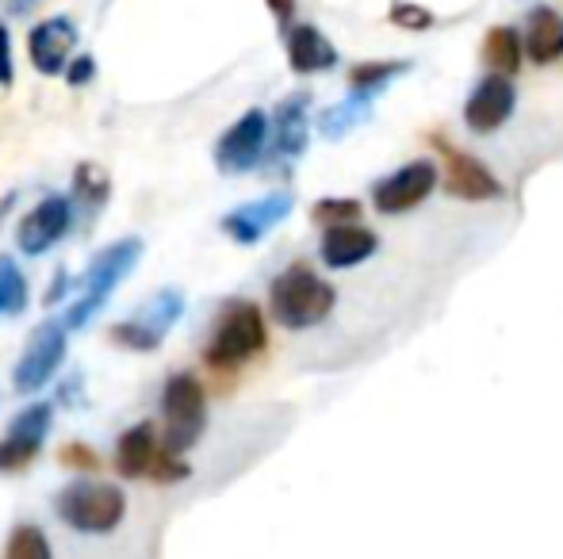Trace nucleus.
Segmentation results:
<instances>
[{
  "label": "nucleus",
  "instance_id": "6e6552de",
  "mask_svg": "<svg viewBox=\"0 0 563 559\" xmlns=\"http://www.w3.org/2000/svg\"><path fill=\"white\" fill-rule=\"evenodd\" d=\"M433 146L441 149V161H445V169H441V188H445L452 200L490 203V200H503L506 195V188L498 185V177L475 154L452 146L445 135L433 138Z\"/></svg>",
  "mask_w": 563,
  "mask_h": 559
},
{
  "label": "nucleus",
  "instance_id": "473e14b6",
  "mask_svg": "<svg viewBox=\"0 0 563 559\" xmlns=\"http://www.w3.org/2000/svg\"><path fill=\"white\" fill-rule=\"evenodd\" d=\"M62 460L77 463V468H97V456H92V448H85V445H69L66 452H62Z\"/></svg>",
  "mask_w": 563,
  "mask_h": 559
},
{
  "label": "nucleus",
  "instance_id": "cd10ccee",
  "mask_svg": "<svg viewBox=\"0 0 563 559\" xmlns=\"http://www.w3.org/2000/svg\"><path fill=\"white\" fill-rule=\"evenodd\" d=\"M38 452H43V440L20 437V433H4V440H0V471L27 468V463L35 460Z\"/></svg>",
  "mask_w": 563,
  "mask_h": 559
},
{
  "label": "nucleus",
  "instance_id": "0eeeda50",
  "mask_svg": "<svg viewBox=\"0 0 563 559\" xmlns=\"http://www.w3.org/2000/svg\"><path fill=\"white\" fill-rule=\"evenodd\" d=\"M268 146H273V115L265 108H250V112L238 115V123L219 135L216 142V169L227 177H242L253 172L265 161Z\"/></svg>",
  "mask_w": 563,
  "mask_h": 559
},
{
  "label": "nucleus",
  "instance_id": "f8f14e48",
  "mask_svg": "<svg viewBox=\"0 0 563 559\" xmlns=\"http://www.w3.org/2000/svg\"><path fill=\"white\" fill-rule=\"evenodd\" d=\"M291 208H296L291 192H268L261 200H250L242 208L227 211L219 226H223V234L230 242H238V246H257L268 231H276L291 215Z\"/></svg>",
  "mask_w": 563,
  "mask_h": 559
},
{
  "label": "nucleus",
  "instance_id": "6ab92c4d",
  "mask_svg": "<svg viewBox=\"0 0 563 559\" xmlns=\"http://www.w3.org/2000/svg\"><path fill=\"white\" fill-rule=\"evenodd\" d=\"M479 58L487 62L490 74L510 77L514 81V77L521 74V66H526V38L514 27H506V23H498V27H490L487 35H483Z\"/></svg>",
  "mask_w": 563,
  "mask_h": 559
},
{
  "label": "nucleus",
  "instance_id": "393cba45",
  "mask_svg": "<svg viewBox=\"0 0 563 559\" xmlns=\"http://www.w3.org/2000/svg\"><path fill=\"white\" fill-rule=\"evenodd\" d=\"M27 306V277L20 272L15 257L0 254V318L4 314H20Z\"/></svg>",
  "mask_w": 563,
  "mask_h": 559
},
{
  "label": "nucleus",
  "instance_id": "7c9ffc66",
  "mask_svg": "<svg viewBox=\"0 0 563 559\" xmlns=\"http://www.w3.org/2000/svg\"><path fill=\"white\" fill-rule=\"evenodd\" d=\"M15 81V54H12V31L0 23V89H12Z\"/></svg>",
  "mask_w": 563,
  "mask_h": 559
},
{
  "label": "nucleus",
  "instance_id": "5701e85b",
  "mask_svg": "<svg viewBox=\"0 0 563 559\" xmlns=\"http://www.w3.org/2000/svg\"><path fill=\"white\" fill-rule=\"evenodd\" d=\"M112 342L123 345V349H131V353H157L165 345V334L150 326L146 318H139V314H134V318L112 326Z\"/></svg>",
  "mask_w": 563,
  "mask_h": 559
},
{
  "label": "nucleus",
  "instance_id": "412c9836",
  "mask_svg": "<svg viewBox=\"0 0 563 559\" xmlns=\"http://www.w3.org/2000/svg\"><path fill=\"white\" fill-rule=\"evenodd\" d=\"M410 69V62H356L353 69H349V92H361V97H372L376 100L379 92L387 89V85L395 81V77H402Z\"/></svg>",
  "mask_w": 563,
  "mask_h": 559
},
{
  "label": "nucleus",
  "instance_id": "7ed1b4c3",
  "mask_svg": "<svg viewBox=\"0 0 563 559\" xmlns=\"http://www.w3.org/2000/svg\"><path fill=\"white\" fill-rule=\"evenodd\" d=\"M142 238H119L112 246H104L100 254H92V261L85 265V277H81V295L66 306V326L69 329H85L100 311L108 306L112 291L139 269L142 261Z\"/></svg>",
  "mask_w": 563,
  "mask_h": 559
},
{
  "label": "nucleus",
  "instance_id": "4468645a",
  "mask_svg": "<svg viewBox=\"0 0 563 559\" xmlns=\"http://www.w3.org/2000/svg\"><path fill=\"white\" fill-rule=\"evenodd\" d=\"M311 138V92H291L273 108V157L296 161Z\"/></svg>",
  "mask_w": 563,
  "mask_h": 559
},
{
  "label": "nucleus",
  "instance_id": "1a4fd4ad",
  "mask_svg": "<svg viewBox=\"0 0 563 559\" xmlns=\"http://www.w3.org/2000/svg\"><path fill=\"white\" fill-rule=\"evenodd\" d=\"M438 180H441V172L433 161H426V157L407 161L372 185V208H376L379 215H407V211L422 208V203L430 200Z\"/></svg>",
  "mask_w": 563,
  "mask_h": 559
},
{
  "label": "nucleus",
  "instance_id": "ddd939ff",
  "mask_svg": "<svg viewBox=\"0 0 563 559\" xmlns=\"http://www.w3.org/2000/svg\"><path fill=\"white\" fill-rule=\"evenodd\" d=\"M74 46L77 27L69 15H51L27 31V58L43 77H66L69 62H74Z\"/></svg>",
  "mask_w": 563,
  "mask_h": 559
},
{
  "label": "nucleus",
  "instance_id": "72a5a7b5",
  "mask_svg": "<svg viewBox=\"0 0 563 559\" xmlns=\"http://www.w3.org/2000/svg\"><path fill=\"white\" fill-rule=\"evenodd\" d=\"M66 288H69V272H66V269H62V272H58V280H51V288H46L43 303H46V306L62 303V299H66Z\"/></svg>",
  "mask_w": 563,
  "mask_h": 559
},
{
  "label": "nucleus",
  "instance_id": "a211bd4d",
  "mask_svg": "<svg viewBox=\"0 0 563 559\" xmlns=\"http://www.w3.org/2000/svg\"><path fill=\"white\" fill-rule=\"evenodd\" d=\"M526 58L533 66H552L563 58V15L552 4H537L526 20Z\"/></svg>",
  "mask_w": 563,
  "mask_h": 559
},
{
  "label": "nucleus",
  "instance_id": "f3484780",
  "mask_svg": "<svg viewBox=\"0 0 563 559\" xmlns=\"http://www.w3.org/2000/svg\"><path fill=\"white\" fill-rule=\"evenodd\" d=\"M165 445L157 440V429L150 422H139L119 437L115 445V471L123 479H150L162 460Z\"/></svg>",
  "mask_w": 563,
  "mask_h": 559
},
{
  "label": "nucleus",
  "instance_id": "c756f323",
  "mask_svg": "<svg viewBox=\"0 0 563 559\" xmlns=\"http://www.w3.org/2000/svg\"><path fill=\"white\" fill-rule=\"evenodd\" d=\"M387 20L395 23V27L402 31H430L433 27V12L422 4H410V0H395L391 12H387Z\"/></svg>",
  "mask_w": 563,
  "mask_h": 559
},
{
  "label": "nucleus",
  "instance_id": "b1692460",
  "mask_svg": "<svg viewBox=\"0 0 563 559\" xmlns=\"http://www.w3.org/2000/svg\"><path fill=\"white\" fill-rule=\"evenodd\" d=\"M180 314H185V291H180V288H162L146 303V311H139V318H146L154 329L169 334V329L180 322Z\"/></svg>",
  "mask_w": 563,
  "mask_h": 559
},
{
  "label": "nucleus",
  "instance_id": "f03ea898",
  "mask_svg": "<svg viewBox=\"0 0 563 559\" xmlns=\"http://www.w3.org/2000/svg\"><path fill=\"white\" fill-rule=\"evenodd\" d=\"M268 345V322L253 299H230L219 311L211 337L203 345V365H211L216 372H234V368L250 365L253 357H261Z\"/></svg>",
  "mask_w": 563,
  "mask_h": 559
},
{
  "label": "nucleus",
  "instance_id": "bb28decb",
  "mask_svg": "<svg viewBox=\"0 0 563 559\" xmlns=\"http://www.w3.org/2000/svg\"><path fill=\"white\" fill-rule=\"evenodd\" d=\"M54 425V403H31L8 422V433H20V437H35V440H46Z\"/></svg>",
  "mask_w": 563,
  "mask_h": 559
},
{
  "label": "nucleus",
  "instance_id": "39448f33",
  "mask_svg": "<svg viewBox=\"0 0 563 559\" xmlns=\"http://www.w3.org/2000/svg\"><path fill=\"white\" fill-rule=\"evenodd\" d=\"M162 418H165V448L185 456L208 425V391L192 372H177L162 388Z\"/></svg>",
  "mask_w": 563,
  "mask_h": 559
},
{
  "label": "nucleus",
  "instance_id": "4be33fe9",
  "mask_svg": "<svg viewBox=\"0 0 563 559\" xmlns=\"http://www.w3.org/2000/svg\"><path fill=\"white\" fill-rule=\"evenodd\" d=\"M108 192H112V180H108V172L100 169L97 161H85L74 169V208L89 211V215H97L100 208L108 203Z\"/></svg>",
  "mask_w": 563,
  "mask_h": 559
},
{
  "label": "nucleus",
  "instance_id": "20e7f679",
  "mask_svg": "<svg viewBox=\"0 0 563 559\" xmlns=\"http://www.w3.org/2000/svg\"><path fill=\"white\" fill-rule=\"evenodd\" d=\"M58 517L74 533H92L104 537L123 525L126 517V494L115 483H97V479H74L69 487H62L54 499Z\"/></svg>",
  "mask_w": 563,
  "mask_h": 559
},
{
  "label": "nucleus",
  "instance_id": "aec40b11",
  "mask_svg": "<svg viewBox=\"0 0 563 559\" xmlns=\"http://www.w3.org/2000/svg\"><path fill=\"white\" fill-rule=\"evenodd\" d=\"M372 115V97H361V92H349L345 100H338V104H330L327 112L314 120V127H319L322 138L330 142H341L345 135H353L361 123H368Z\"/></svg>",
  "mask_w": 563,
  "mask_h": 559
},
{
  "label": "nucleus",
  "instance_id": "2eb2a0df",
  "mask_svg": "<svg viewBox=\"0 0 563 559\" xmlns=\"http://www.w3.org/2000/svg\"><path fill=\"white\" fill-rule=\"evenodd\" d=\"M379 249V238L361 223H349V226H330L319 242V257L327 269L334 272H345V269H356L364 265L368 257H376Z\"/></svg>",
  "mask_w": 563,
  "mask_h": 559
},
{
  "label": "nucleus",
  "instance_id": "a878e982",
  "mask_svg": "<svg viewBox=\"0 0 563 559\" xmlns=\"http://www.w3.org/2000/svg\"><path fill=\"white\" fill-rule=\"evenodd\" d=\"M4 559H54V552L38 525H15L12 537H8Z\"/></svg>",
  "mask_w": 563,
  "mask_h": 559
},
{
  "label": "nucleus",
  "instance_id": "f704fd0d",
  "mask_svg": "<svg viewBox=\"0 0 563 559\" xmlns=\"http://www.w3.org/2000/svg\"><path fill=\"white\" fill-rule=\"evenodd\" d=\"M268 12L280 20V27H291V15H296V0H265Z\"/></svg>",
  "mask_w": 563,
  "mask_h": 559
},
{
  "label": "nucleus",
  "instance_id": "c85d7f7f",
  "mask_svg": "<svg viewBox=\"0 0 563 559\" xmlns=\"http://www.w3.org/2000/svg\"><path fill=\"white\" fill-rule=\"evenodd\" d=\"M311 219L319 226H349V223H356V219H361V200H334V195H330V200H319L311 208Z\"/></svg>",
  "mask_w": 563,
  "mask_h": 559
},
{
  "label": "nucleus",
  "instance_id": "423d86ee",
  "mask_svg": "<svg viewBox=\"0 0 563 559\" xmlns=\"http://www.w3.org/2000/svg\"><path fill=\"white\" fill-rule=\"evenodd\" d=\"M66 349H69V326L66 318H46L31 329L27 345L20 353V365L12 372V388L15 395H35L46 383L58 376V368L66 365Z\"/></svg>",
  "mask_w": 563,
  "mask_h": 559
},
{
  "label": "nucleus",
  "instance_id": "9b49d317",
  "mask_svg": "<svg viewBox=\"0 0 563 559\" xmlns=\"http://www.w3.org/2000/svg\"><path fill=\"white\" fill-rule=\"evenodd\" d=\"M514 108H518V89H514L510 77H498V74H487L479 85L472 89L464 104V127L472 135L487 138V135H498V131L510 123Z\"/></svg>",
  "mask_w": 563,
  "mask_h": 559
},
{
  "label": "nucleus",
  "instance_id": "2f4dec72",
  "mask_svg": "<svg viewBox=\"0 0 563 559\" xmlns=\"http://www.w3.org/2000/svg\"><path fill=\"white\" fill-rule=\"evenodd\" d=\"M92 77H97V58H92V54H77V58L69 62V69H66V85H69V89H85Z\"/></svg>",
  "mask_w": 563,
  "mask_h": 559
},
{
  "label": "nucleus",
  "instance_id": "c9c22d12",
  "mask_svg": "<svg viewBox=\"0 0 563 559\" xmlns=\"http://www.w3.org/2000/svg\"><path fill=\"white\" fill-rule=\"evenodd\" d=\"M31 4H35V0H12V12H27Z\"/></svg>",
  "mask_w": 563,
  "mask_h": 559
},
{
  "label": "nucleus",
  "instance_id": "dca6fc26",
  "mask_svg": "<svg viewBox=\"0 0 563 559\" xmlns=\"http://www.w3.org/2000/svg\"><path fill=\"white\" fill-rule=\"evenodd\" d=\"M288 66L299 77L327 74L338 66V46L322 35L314 23H291L288 27Z\"/></svg>",
  "mask_w": 563,
  "mask_h": 559
},
{
  "label": "nucleus",
  "instance_id": "f257e3e1",
  "mask_svg": "<svg viewBox=\"0 0 563 559\" xmlns=\"http://www.w3.org/2000/svg\"><path fill=\"white\" fill-rule=\"evenodd\" d=\"M338 306V288L330 280H322L307 261H296L268 283V314L276 318V326L291 329H314L334 314Z\"/></svg>",
  "mask_w": 563,
  "mask_h": 559
},
{
  "label": "nucleus",
  "instance_id": "9d476101",
  "mask_svg": "<svg viewBox=\"0 0 563 559\" xmlns=\"http://www.w3.org/2000/svg\"><path fill=\"white\" fill-rule=\"evenodd\" d=\"M74 215H77V208H74V200H69V195L46 192L43 200H38L35 208L20 219V226H15V246H20V254L23 257L51 254V249L69 234Z\"/></svg>",
  "mask_w": 563,
  "mask_h": 559
}]
</instances>
